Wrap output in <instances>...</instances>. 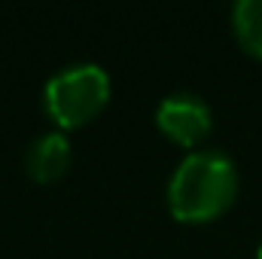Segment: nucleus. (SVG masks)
<instances>
[{"label":"nucleus","instance_id":"f257e3e1","mask_svg":"<svg viewBox=\"0 0 262 259\" xmlns=\"http://www.w3.org/2000/svg\"><path fill=\"white\" fill-rule=\"evenodd\" d=\"M238 195V168L220 149L189 153L168 180V207L180 223L216 220Z\"/></svg>","mask_w":262,"mask_h":259},{"label":"nucleus","instance_id":"f03ea898","mask_svg":"<svg viewBox=\"0 0 262 259\" xmlns=\"http://www.w3.org/2000/svg\"><path fill=\"white\" fill-rule=\"evenodd\" d=\"M46 110L61 128L92 122L110 101V76L98 64H73L46 82Z\"/></svg>","mask_w":262,"mask_h":259},{"label":"nucleus","instance_id":"7ed1b4c3","mask_svg":"<svg viewBox=\"0 0 262 259\" xmlns=\"http://www.w3.org/2000/svg\"><path fill=\"white\" fill-rule=\"evenodd\" d=\"M210 107L189 92L168 95L156 110V125L180 146H195L210 131Z\"/></svg>","mask_w":262,"mask_h":259},{"label":"nucleus","instance_id":"20e7f679","mask_svg":"<svg viewBox=\"0 0 262 259\" xmlns=\"http://www.w3.org/2000/svg\"><path fill=\"white\" fill-rule=\"evenodd\" d=\"M25 168L31 174V180L37 183H55L61 180L70 168V143L61 131H49V134H40L28 156H25Z\"/></svg>","mask_w":262,"mask_h":259},{"label":"nucleus","instance_id":"39448f33","mask_svg":"<svg viewBox=\"0 0 262 259\" xmlns=\"http://www.w3.org/2000/svg\"><path fill=\"white\" fill-rule=\"evenodd\" d=\"M232 28L238 43L262 58V0H238L232 9Z\"/></svg>","mask_w":262,"mask_h":259},{"label":"nucleus","instance_id":"423d86ee","mask_svg":"<svg viewBox=\"0 0 262 259\" xmlns=\"http://www.w3.org/2000/svg\"><path fill=\"white\" fill-rule=\"evenodd\" d=\"M256 259H262V244H259V253H256Z\"/></svg>","mask_w":262,"mask_h":259}]
</instances>
